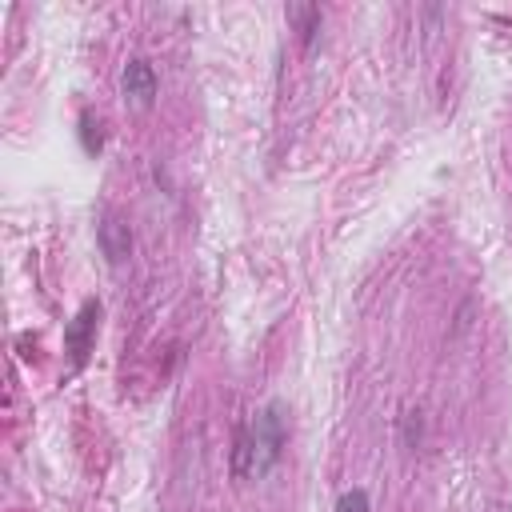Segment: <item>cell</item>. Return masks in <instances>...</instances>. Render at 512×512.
Here are the masks:
<instances>
[{"label":"cell","instance_id":"6","mask_svg":"<svg viewBox=\"0 0 512 512\" xmlns=\"http://www.w3.org/2000/svg\"><path fill=\"white\" fill-rule=\"evenodd\" d=\"M336 512H368V492H364V488H348V492H340Z\"/></svg>","mask_w":512,"mask_h":512},{"label":"cell","instance_id":"4","mask_svg":"<svg viewBox=\"0 0 512 512\" xmlns=\"http://www.w3.org/2000/svg\"><path fill=\"white\" fill-rule=\"evenodd\" d=\"M96 232H100V248H104V256H108L112 264H124V256L132 252V232H128V224H124L120 216L108 212V216L100 220Z\"/></svg>","mask_w":512,"mask_h":512},{"label":"cell","instance_id":"2","mask_svg":"<svg viewBox=\"0 0 512 512\" xmlns=\"http://www.w3.org/2000/svg\"><path fill=\"white\" fill-rule=\"evenodd\" d=\"M96 320H100V304H96V300H84L80 312H76V316L68 320V328H64V348H68V356H72L76 368H80V364L88 360V352H92Z\"/></svg>","mask_w":512,"mask_h":512},{"label":"cell","instance_id":"1","mask_svg":"<svg viewBox=\"0 0 512 512\" xmlns=\"http://www.w3.org/2000/svg\"><path fill=\"white\" fill-rule=\"evenodd\" d=\"M284 416H280V404H268L252 424H244L236 432V452H232V472L240 480L248 476H264L280 452H284Z\"/></svg>","mask_w":512,"mask_h":512},{"label":"cell","instance_id":"5","mask_svg":"<svg viewBox=\"0 0 512 512\" xmlns=\"http://www.w3.org/2000/svg\"><path fill=\"white\" fill-rule=\"evenodd\" d=\"M288 16L300 24V36H304V40L316 36V28H320V8H288Z\"/></svg>","mask_w":512,"mask_h":512},{"label":"cell","instance_id":"3","mask_svg":"<svg viewBox=\"0 0 512 512\" xmlns=\"http://www.w3.org/2000/svg\"><path fill=\"white\" fill-rule=\"evenodd\" d=\"M120 84H124V100H128L132 108H148V104L156 100V72H152L148 60H128Z\"/></svg>","mask_w":512,"mask_h":512}]
</instances>
